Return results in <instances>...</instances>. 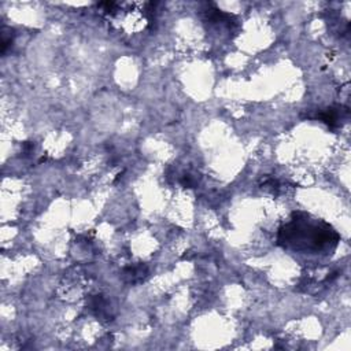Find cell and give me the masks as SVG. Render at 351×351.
I'll list each match as a JSON object with an SVG mask.
<instances>
[{
    "instance_id": "obj_5",
    "label": "cell",
    "mask_w": 351,
    "mask_h": 351,
    "mask_svg": "<svg viewBox=\"0 0 351 351\" xmlns=\"http://www.w3.org/2000/svg\"><path fill=\"white\" fill-rule=\"evenodd\" d=\"M180 183L184 185L185 188H194L195 185L198 184V177L191 173H185L180 179Z\"/></svg>"
},
{
    "instance_id": "obj_4",
    "label": "cell",
    "mask_w": 351,
    "mask_h": 351,
    "mask_svg": "<svg viewBox=\"0 0 351 351\" xmlns=\"http://www.w3.org/2000/svg\"><path fill=\"white\" fill-rule=\"evenodd\" d=\"M89 306H91V309L96 311V314L99 315V317H104V315L109 317V315H110L109 303H107V300L104 299L102 295L93 296L92 299H91V302H89Z\"/></svg>"
},
{
    "instance_id": "obj_2",
    "label": "cell",
    "mask_w": 351,
    "mask_h": 351,
    "mask_svg": "<svg viewBox=\"0 0 351 351\" xmlns=\"http://www.w3.org/2000/svg\"><path fill=\"white\" fill-rule=\"evenodd\" d=\"M147 273L148 270L146 265H133V266H128L124 269L125 278L132 284L143 282L144 278L147 277Z\"/></svg>"
},
{
    "instance_id": "obj_3",
    "label": "cell",
    "mask_w": 351,
    "mask_h": 351,
    "mask_svg": "<svg viewBox=\"0 0 351 351\" xmlns=\"http://www.w3.org/2000/svg\"><path fill=\"white\" fill-rule=\"evenodd\" d=\"M319 118L328 125V126H331V128H336V126H339L340 111L336 107H329L327 110H324L323 113H320Z\"/></svg>"
},
{
    "instance_id": "obj_1",
    "label": "cell",
    "mask_w": 351,
    "mask_h": 351,
    "mask_svg": "<svg viewBox=\"0 0 351 351\" xmlns=\"http://www.w3.org/2000/svg\"><path fill=\"white\" fill-rule=\"evenodd\" d=\"M339 241L340 235L332 225L303 212L292 213L277 232V244L299 254H332Z\"/></svg>"
}]
</instances>
